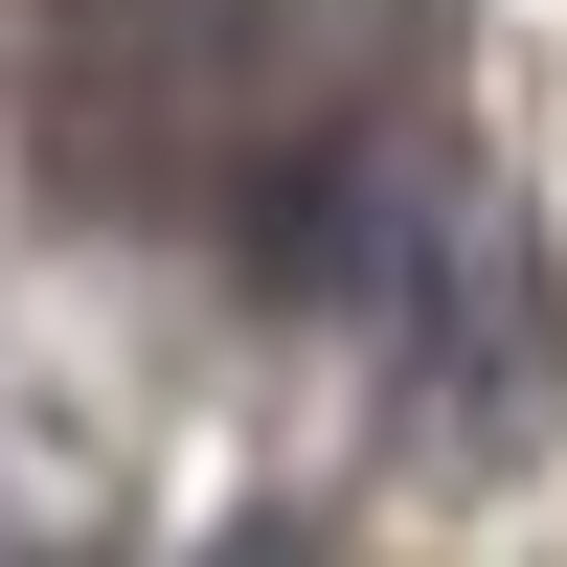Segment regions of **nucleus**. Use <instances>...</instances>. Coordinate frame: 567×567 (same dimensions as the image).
<instances>
[{"label": "nucleus", "instance_id": "f257e3e1", "mask_svg": "<svg viewBox=\"0 0 567 567\" xmlns=\"http://www.w3.org/2000/svg\"><path fill=\"white\" fill-rule=\"evenodd\" d=\"M227 567H318V545H227Z\"/></svg>", "mask_w": 567, "mask_h": 567}]
</instances>
